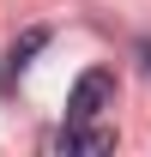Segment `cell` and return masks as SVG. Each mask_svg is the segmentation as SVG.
<instances>
[{
	"label": "cell",
	"mask_w": 151,
	"mask_h": 157,
	"mask_svg": "<svg viewBox=\"0 0 151 157\" xmlns=\"http://www.w3.org/2000/svg\"><path fill=\"white\" fill-rule=\"evenodd\" d=\"M48 151H91V157H103V151H115V133L109 127H91V121H67L48 139Z\"/></svg>",
	"instance_id": "2"
},
{
	"label": "cell",
	"mask_w": 151,
	"mask_h": 157,
	"mask_svg": "<svg viewBox=\"0 0 151 157\" xmlns=\"http://www.w3.org/2000/svg\"><path fill=\"white\" fill-rule=\"evenodd\" d=\"M42 42H48V30H24L12 48H6V67H0V91H18V78H24V67H30V55H37Z\"/></svg>",
	"instance_id": "3"
},
{
	"label": "cell",
	"mask_w": 151,
	"mask_h": 157,
	"mask_svg": "<svg viewBox=\"0 0 151 157\" xmlns=\"http://www.w3.org/2000/svg\"><path fill=\"white\" fill-rule=\"evenodd\" d=\"M139 60H145V73H151V36H145V42H139Z\"/></svg>",
	"instance_id": "4"
},
{
	"label": "cell",
	"mask_w": 151,
	"mask_h": 157,
	"mask_svg": "<svg viewBox=\"0 0 151 157\" xmlns=\"http://www.w3.org/2000/svg\"><path fill=\"white\" fill-rule=\"evenodd\" d=\"M103 109H115V73L91 67V73H79L73 97H67V121H97Z\"/></svg>",
	"instance_id": "1"
}]
</instances>
